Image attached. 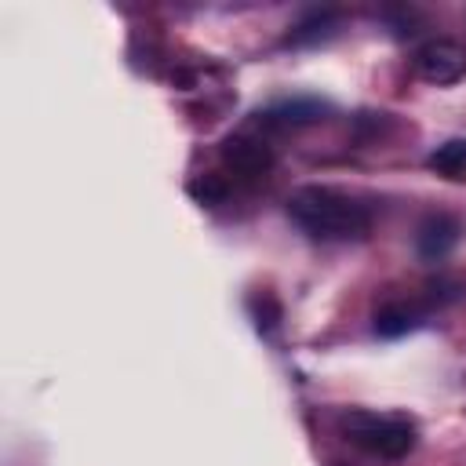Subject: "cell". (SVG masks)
<instances>
[{
  "mask_svg": "<svg viewBox=\"0 0 466 466\" xmlns=\"http://www.w3.org/2000/svg\"><path fill=\"white\" fill-rule=\"evenodd\" d=\"M218 153H222V164L237 178H262L273 167V149L262 138H251V135H229Z\"/></svg>",
  "mask_w": 466,
  "mask_h": 466,
  "instance_id": "4",
  "label": "cell"
},
{
  "mask_svg": "<svg viewBox=\"0 0 466 466\" xmlns=\"http://www.w3.org/2000/svg\"><path fill=\"white\" fill-rule=\"evenodd\" d=\"M350 444L379 455V459H404L415 448V426L404 415H379V411H346L339 419Z\"/></svg>",
  "mask_w": 466,
  "mask_h": 466,
  "instance_id": "2",
  "label": "cell"
},
{
  "mask_svg": "<svg viewBox=\"0 0 466 466\" xmlns=\"http://www.w3.org/2000/svg\"><path fill=\"white\" fill-rule=\"evenodd\" d=\"M186 189H189V197H193L197 204H208V208L222 204V200H226V193H229L226 178H218V175H197Z\"/></svg>",
  "mask_w": 466,
  "mask_h": 466,
  "instance_id": "10",
  "label": "cell"
},
{
  "mask_svg": "<svg viewBox=\"0 0 466 466\" xmlns=\"http://www.w3.org/2000/svg\"><path fill=\"white\" fill-rule=\"evenodd\" d=\"M371 324H375V331H379L382 339H397V335H408L411 328L422 324V309H419L415 302H382V306L375 309Z\"/></svg>",
  "mask_w": 466,
  "mask_h": 466,
  "instance_id": "6",
  "label": "cell"
},
{
  "mask_svg": "<svg viewBox=\"0 0 466 466\" xmlns=\"http://www.w3.org/2000/svg\"><path fill=\"white\" fill-rule=\"evenodd\" d=\"M324 113H328V106L317 102V98H291V102L273 106V109L266 113V120H273V124H313V120H320Z\"/></svg>",
  "mask_w": 466,
  "mask_h": 466,
  "instance_id": "7",
  "label": "cell"
},
{
  "mask_svg": "<svg viewBox=\"0 0 466 466\" xmlns=\"http://www.w3.org/2000/svg\"><path fill=\"white\" fill-rule=\"evenodd\" d=\"M288 215L313 240H353L371 226V211L331 186H299L288 197Z\"/></svg>",
  "mask_w": 466,
  "mask_h": 466,
  "instance_id": "1",
  "label": "cell"
},
{
  "mask_svg": "<svg viewBox=\"0 0 466 466\" xmlns=\"http://www.w3.org/2000/svg\"><path fill=\"white\" fill-rule=\"evenodd\" d=\"M415 73L430 84H455L466 76V44L451 36H433L415 51Z\"/></svg>",
  "mask_w": 466,
  "mask_h": 466,
  "instance_id": "3",
  "label": "cell"
},
{
  "mask_svg": "<svg viewBox=\"0 0 466 466\" xmlns=\"http://www.w3.org/2000/svg\"><path fill=\"white\" fill-rule=\"evenodd\" d=\"M459 218L455 215H448V211H433V215H426L422 222H419V229H415V251L422 255V258H430V262H437V258H444L455 244H459Z\"/></svg>",
  "mask_w": 466,
  "mask_h": 466,
  "instance_id": "5",
  "label": "cell"
},
{
  "mask_svg": "<svg viewBox=\"0 0 466 466\" xmlns=\"http://www.w3.org/2000/svg\"><path fill=\"white\" fill-rule=\"evenodd\" d=\"M335 25H339V15H335V11H309L302 22L291 25L288 44H313V40H324V36L335 33Z\"/></svg>",
  "mask_w": 466,
  "mask_h": 466,
  "instance_id": "9",
  "label": "cell"
},
{
  "mask_svg": "<svg viewBox=\"0 0 466 466\" xmlns=\"http://www.w3.org/2000/svg\"><path fill=\"white\" fill-rule=\"evenodd\" d=\"M251 313H255V328H258V331H273V328L280 324V302H277L269 291H262V295L251 302Z\"/></svg>",
  "mask_w": 466,
  "mask_h": 466,
  "instance_id": "11",
  "label": "cell"
},
{
  "mask_svg": "<svg viewBox=\"0 0 466 466\" xmlns=\"http://www.w3.org/2000/svg\"><path fill=\"white\" fill-rule=\"evenodd\" d=\"M437 175H444V178H462L466 175V138H448V142H441L433 153H430V160H426Z\"/></svg>",
  "mask_w": 466,
  "mask_h": 466,
  "instance_id": "8",
  "label": "cell"
}]
</instances>
